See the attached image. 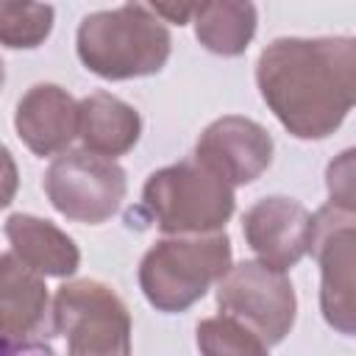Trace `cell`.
Segmentation results:
<instances>
[{
    "mask_svg": "<svg viewBox=\"0 0 356 356\" xmlns=\"http://www.w3.org/2000/svg\"><path fill=\"white\" fill-rule=\"evenodd\" d=\"M256 83L292 136L325 139L356 106V39H275L256 61Z\"/></svg>",
    "mask_w": 356,
    "mask_h": 356,
    "instance_id": "1",
    "label": "cell"
},
{
    "mask_svg": "<svg viewBox=\"0 0 356 356\" xmlns=\"http://www.w3.org/2000/svg\"><path fill=\"white\" fill-rule=\"evenodd\" d=\"M75 47L89 72L106 81H128L159 72L170 58L172 39L150 6L125 3L86 14L78 25Z\"/></svg>",
    "mask_w": 356,
    "mask_h": 356,
    "instance_id": "2",
    "label": "cell"
},
{
    "mask_svg": "<svg viewBox=\"0 0 356 356\" xmlns=\"http://www.w3.org/2000/svg\"><path fill=\"white\" fill-rule=\"evenodd\" d=\"M231 267V239L225 231L167 236L142 256L139 286L150 306L178 314L197 303L211 284H220Z\"/></svg>",
    "mask_w": 356,
    "mask_h": 356,
    "instance_id": "3",
    "label": "cell"
},
{
    "mask_svg": "<svg viewBox=\"0 0 356 356\" xmlns=\"http://www.w3.org/2000/svg\"><path fill=\"white\" fill-rule=\"evenodd\" d=\"M142 206L159 231L170 236L217 234L234 214V186L217 178L197 159L156 170L145 189Z\"/></svg>",
    "mask_w": 356,
    "mask_h": 356,
    "instance_id": "4",
    "label": "cell"
},
{
    "mask_svg": "<svg viewBox=\"0 0 356 356\" xmlns=\"http://www.w3.org/2000/svg\"><path fill=\"white\" fill-rule=\"evenodd\" d=\"M53 314L67 356H131V314L111 286L70 281L56 292Z\"/></svg>",
    "mask_w": 356,
    "mask_h": 356,
    "instance_id": "5",
    "label": "cell"
},
{
    "mask_svg": "<svg viewBox=\"0 0 356 356\" xmlns=\"http://www.w3.org/2000/svg\"><path fill=\"white\" fill-rule=\"evenodd\" d=\"M125 189V170L114 159L89 150H67L44 172L47 200L58 214L75 222H106L122 206Z\"/></svg>",
    "mask_w": 356,
    "mask_h": 356,
    "instance_id": "6",
    "label": "cell"
},
{
    "mask_svg": "<svg viewBox=\"0 0 356 356\" xmlns=\"http://www.w3.org/2000/svg\"><path fill=\"white\" fill-rule=\"evenodd\" d=\"M220 314H228L253 328L267 345L284 342L295 325V289L286 273L256 261L234 264L217 284Z\"/></svg>",
    "mask_w": 356,
    "mask_h": 356,
    "instance_id": "7",
    "label": "cell"
},
{
    "mask_svg": "<svg viewBox=\"0 0 356 356\" xmlns=\"http://www.w3.org/2000/svg\"><path fill=\"white\" fill-rule=\"evenodd\" d=\"M312 253L320 264L325 323L345 337H356V214L323 206L314 214Z\"/></svg>",
    "mask_w": 356,
    "mask_h": 356,
    "instance_id": "8",
    "label": "cell"
},
{
    "mask_svg": "<svg viewBox=\"0 0 356 356\" xmlns=\"http://www.w3.org/2000/svg\"><path fill=\"white\" fill-rule=\"evenodd\" d=\"M195 159L228 186H245L270 167L273 136L256 120L228 114L214 120L200 134Z\"/></svg>",
    "mask_w": 356,
    "mask_h": 356,
    "instance_id": "9",
    "label": "cell"
},
{
    "mask_svg": "<svg viewBox=\"0 0 356 356\" xmlns=\"http://www.w3.org/2000/svg\"><path fill=\"white\" fill-rule=\"evenodd\" d=\"M242 234L261 264L286 273L312 250L314 217L298 200L275 195L245 211Z\"/></svg>",
    "mask_w": 356,
    "mask_h": 356,
    "instance_id": "10",
    "label": "cell"
},
{
    "mask_svg": "<svg viewBox=\"0 0 356 356\" xmlns=\"http://www.w3.org/2000/svg\"><path fill=\"white\" fill-rule=\"evenodd\" d=\"M0 309L3 348L44 345L56 331V314L42 275L28 270L11 250L0 256Z\"/></svg>",
    "mask_w": 356,
    "mask_h": 356,
    "instance_id": "11",
    "label": "cell"
},
{
    "mask_svg": "<svg viewBox=\"0 0 356 356\" xmlns=\"http://www.w3.org/2000/svg\"><path fill=\"white\" fill-rule=\"evenodd\" d=\"M78 125L81 103H75V97L56 83L31 86L17 103V136L36 156L67 153L70 142L78 136Z\"/></svg>",
    "mask_w": 356,
    "mask_h": 356,
    "instance_id": "12",
    "label": "cell"
},
{
    "mask_svg": "<svg viewBox=\"0 0 356 356\" xmlns=\"http://www.w3.org/2000/svg\"><path fill=\"white\" fill-rule=\"evenodd\" d=\"M8 250L33 273L67 278L81 264L78 245L53 222L33 214H11L3 225Z\"/></svg>",
    "mask_w": 356,
    "mask_h": 356,
    "instance_id": "13",
    "label": "cell"
},
{
    "mask_svg": "<svg viewBox=\"0 0 356 356\" xmlns=\"http://www.w3.org/2000/svg\"><path fill=\"white\" fill-rule=\"evenodd\" d=\"M139 134H142L139 111L125 100L108 92H95L81 100L78 136L83 142V150L103 159H117L139 142Z\"/></svg>",
    "mask_w": 356,
    "mask_h": 356,
    "instance_id": "14",
    "label": "cell"
},
{
    "mask_svg": "<svg viewBox=\"0 0 356 356\" xmlns=\"http://www.w3.org/2000/svg\"><path fill=\"white\" fill-rule=\"evenodd\" d=\"M195 36L217 56H239L248 50L256 33V6L253 3H200L195 6Z\"/></svg>",
    "mask_w": 356,
    "mask_h": 356,
    "instance_id": "15",
    "label": "cell"
},
{
    "mask_svg": "<svg viewBox=\"0 0 356 356\" xmlns=\"http://www.w3.org/2000/svg\"><path fill=\"white\" fill-rule=\"evenodd\" d=\"M197 350L200 356H270V345L228 314L197 323Z\"/></svg>",
    "mask_w": 356,
    "mask_h": 356,
    "instance_id": "16",
    "label": "cell"
},
{
    "mask_svg": "<svg viewBox=\"0 0 356 356\" xmlns=\"http://www.w3.org/2000/svg\"><path fill=\"white\" fill-rule=\"evenodd\" d=\"M53 31V6L42 3H3L0 39L8 50L39 47Z\"/></svg>",
    "mask_w": 356,
    "mask_h": 356,
    "instance_id": "17",
    "label": "cell"
},
{
    "mask_svg": "<svg viewBox=\"0 0 356 356\" xmlns=\"http://www.w3.org/2000/svg\"><path fill=\"white\" fill-rule=\"evenodd\" d=\"M328 206L345 214H356V147L342 150L325 167Z\"/></svg>",
    "mask_w": 356,
    "mask_h": 356,
    "instance_id": "18",
    "label": "cell"
},
{
    "mask_svg": "<svg viewBox=\"0 0 356 356\" xmlns=\"http://www.w3.org/2000/svg\"><path fill=\"white\" fill-rule=\"evenodd\" d=\"M161 19H170V22H178L184 25L189 17H195V6H170V3H159V6H150Z\"/></svg>",
    "mask_w": 356,
    "mask_h": 356,
    "instance_id": "19",
    "label": "cell"
},
{
    "mask_svg": "<svg viewBox=\"0 0 356 356\" xmlns=\"http://www.w3.org/2000/svg\"><path fill=\"white\" fill-rule=\"evenodd\" d=\"M3 356H56L47 345H25V348H3Z\"/></svg>",
    "mask_w": 356,
    "mask_h": 356,
    "instance_id": "20",
    "label": "cell"
}]
</instances>
